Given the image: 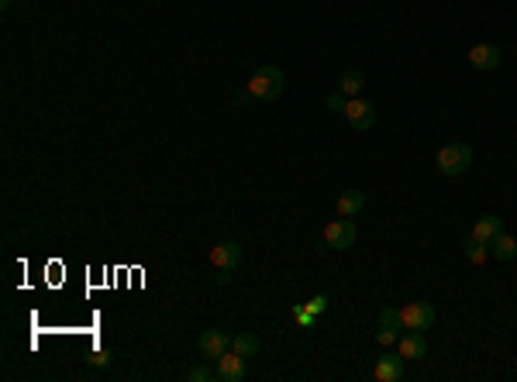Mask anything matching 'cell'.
<instances>
[{"instance_id":"cell-1","label":"cell","mask_w":517,"mask_h":382,"mask_svg":"<svg viewBox=\"0 0 517 382\" xmlns=\"http://www.w3.org/2000/svg\"><path fill=\"white\" fill-rule=\"evenodd\" d=\"M283 87H287V80H283V72L276 66H259L252 72V80L245 83L248 97H252V100H262V104L276 100V97L283 93Z\"/></svg>"},{"instance_id":"cell-2","label":"cell","mask_w":517,"mask_h":382,"mask_svg":"<svg viewBox=\"0 0 517 382\" xmlns=\"http://www.w3.org/2000/svg\"><path fill=\"white\" fill-rule=\"evenodd\" d=\"M435 165H438L442 176H462V173L472 165V148L466 141H449V145L438 152Z\"/></svg>"},{"instance_id":"cell-3","label":"cell","mask_w":517,"mask_h":382,"mask_svg":"<svg viewBox=\"0 0 517 382\" xmlns=\"http://www.w3.org/2000/svg\"><path fill=\"white\" fill-rule=\"evenodd\" d=\"M356 238H359V231L352 224V217H341V221H331V224L324 227V245L331 248V251H345V248L356 245Z\"/></svg>"},{"instance_id":"cell-4","label":"cell","mask_w":517,"mask_h":382,"mask_svg":"<svg viewBox=\"0 0 517 382\" xmlns=\"http://www.w3.org/2000/svg\"><path fill=\"white\" fill-rule=\"evenodd\" d=\"M400 320H404L407 331H427V327L435 324V307H431V303H425V300L407 303L404 310H400Z\"/></svg>"},{"instance_id":"cell-5","label":"cell","mask_w":517,"mask_h":382,"mask_svg":"<svg viewBox=\"0 0 517 382\" xmlns=\"http://www.w3.org/2000/svg\"><path fill=\"white\" fill-rule=\"evenodd\" d=\"M345 121H348L356 131H369V128H373V121H376V111H373V104H369V100L352 97V100L345 104Z\"/></svg>"},{"instance_id":"cell-6","label":"cell","mask_w":517,"mask_h":382,"mask_svg":"<svg viewBox=\"0 0 517 382\" xmlns=\"http://www.w3.org/2000/svg\"><path fill=\"white\" fill-rule=\"evenodd\" d=\"M245 372H248L245 355H238V351H225V355L218 359V369H214V376L221 382H242Z\"/></svg>"},{"instance_id":"cell-7","label":"cell","mask_w":517,"mask_h":382,"mask_svg":"<svg viewBox=\"0 0 517 382\" xmlns=\"http://www.w3.org/2000/svg\"><path fill=\"white\" fill-rule=\"evenodd\" d=\"M210 266L221 272H235L242 266V245L238 241H221V245H214L210 251Z\"/></svg>"},{"instance_id":"cell-8","label":"cell","mask_w":517,"mask_h":382,"mask_svg":"<svg viewBox=\"0 0 517 382\" xmlns=\"http://www.w3.org/2000/svg\"><path fill=\"white\" fill-rule=\"evenodd\" d=\"M197 348H201L203 359H221L228 348H231V334H225V331H203L201 341H197Z\"/></svg>"},{"instance_id":"cell-9","label":"cell","mask_w":517,"mask_h":382,"mask_svg":"<svg viewBox=\"0 0 517 382\" xmlns=\"http://www.w3.org/2000/svg\"><path fill=\"white\" fill-rule=\"evenodd\" d=\"M469 66L479 69V72H490V69L500 66V48L490 45V42H479V45L469 48Z\"/></svg>"},{"instance_id":"cell-10","label":"cell","mask_w":517,"mask_h":382,"mask_svg":"<svg viewBox=\"0 0 517 382\" xmlns=\"http://www.w3.org/2000/svg\"><path fill=\"white\" fill-rule=\"evenodd\" d=\"M373 376L380 382H400L404 379V355L397 351V355H383L376 361V369H373Z\"/></svg>"},{"instance_id":"cell-11","label":"cell","mask_w":517,"mask_h":382,"mask_svg":"<svg viewBox=\"0 0 517 382\" xmlns=\"http://www.w3.org/2000/svg\"><path fill=\"white\" fill-rule=\"evenodd\" d=\"M397 351L404 355V359H425L427 355V341L421 331H410V334H404L400 341H397Z\"/></svg>"},{"instance_id":"cell-12","label":"cell","mask_w":517,"mask_h":382,"mask_svg":"<svg viewBox=\"0 0 517 382\" xmlns=\"http://www.w3.org/2000/svg\"><path fill=\"white\" fill-rule=\"evenodd\" d=\"M362 207H366V193L362 190H345L338 197V217H356Z\"/></svg>"},{"instance_id":"cell-13","label":"cell","mask_w":517,"mask_h":382,"mask_svg":"<svg viewBox=\"0 0 517 382\" xmlns=\"http://www.w3.org/2000/svg\"><path fill=\"white\" fill-rule=\"evenodd\" d=\"M490 255H494V258H500V262H511V258H517V238H511L507 231H500L494 241H490Z\"/></svg>"},{"instance_id":"cell-14","label":"cell","mask_w":517,"mask_h":382,"mask_svg":"<svg viewBox=\"0 0 517 382\" xmlns=\"http://www.w3.org/2000/svg\"><path fill=\"white\" fill-rule=\"evenodd\" d=\"M500 231H503V221H500L496 214H483V217H476V224H472V234L483 238V241H494Z\"/></svg>"},{"instance_id":"cell-15","label":"cell","mask_w":517,"mask_h":382,"mask_svg":"<svg viewBox=\"0 0 517 382\" xmlns=\"http://www.w3.org/2000/svg\"><path fill=\"white\" fill-rule=\"evenodd\" d=\"M462 251H466V258H469L472 266H483V262L490 258V241L469 234V238H462Z\"/></svg>"},{"instance_id":"cell-16","label":"cell","mask_w":517,"mask_h":382,"mask_svg":"<svg viewBox=\"0 0 517 382\" xmlns=\"http://www.w3.org/2000/svg\"><path fill=\"white\" fill-rule=\"evenodd\" d=\"M231 351H238V355H245V359H252L255 351H259V337L248 334V331H242V334L231 337Z\"/></svg>"},{"instance_id":"cell-17","label":"cell","mask_w":517,"mask_h":382,"mask_svg":"<svg viewBox=\"0 0 517 382\" xmlns=\"http://www.w3.org/2000/svg\"><path fill=\"white\" fill-rule=\"evenodd\" d=\"M338 90L345 93L348 100H352V97H359V90H362V72H359V69H345V72H341Z\"/></svg>"},{"instance_id":"cell-18","label":"cell","mask_w":517,"mask_h":382,"mask_svg":"<svg viewBox=\"0 0 517 382\" xmlns=\"http://www.w3.org/2000/svg\"><path fill=\"white\" fill-rule=\"evenodd\" d=\"M210 379H214V372L207 365H190L186 369V382H210Z\"/></svg>"},{"instance_id":"cell-19","label":"cell","mask_w":517,"mask_h":382,"mask_svg":"<svg viewBox=\"0 0 517 382\" xmlns=\"http://www.w3.org/2000/svg\"><path fill=\"white\" fill-rule=\"evenodd\" d=\"M380 324H386V327H397V331H400V327H404V320H400V310H397V307H386V310L380 314Z\"/></svg>"},{"instance_id":"cell-20","label":"cell","mask_w":517,"mask_h":382,"mask_svg":"<svg viewBox=\"0 0 517 382\" xmlns=\"http://www.w3.org/2000/svg\"><path fill=\"white\" fill-rule=\"evenodd\" d=\"M345 104H348V97H345V93H341V90H338V93H331V97L324 100V107H328V111H331V114H345Z\"/></svg>"},{"instance_id":"cell-21","label":"cell","mask_w":517,"mask_h":382,"mask_svg":"<svg viewBox=\"0 0 517 382\" xmlns=\"http://www.w3.org/2000/svg\"><path fill=\"white\" fill-rule=\"evenodd\" d=\"M376 341H380L383 348H386V344H397V327H386V324H380V331H376Z\"/></svg>"},{"instance_id":"cell-22","label":"cell","mask_w":517,"mask_h":382,"mask_svg":"<svg viewBox=\"0 0 517 382\" xmlns=\"http://www.w3.org/2000/svg\"><path fill=\"white\" fill-rule=\"evenodd\" d=\"M307 310H311V314H324V310H328V296H324V293L311 296V300H307Z\"/></svg>"},{"instance_id":"cell-23","label":"cell","mask_w":517,"mask_h":382,"mask_svg":"<svg viewBox=\"0 0 517 382\" xmlns=\"http://www.w3.org/2000/svg\"><path fill=\"white\" fill-rule=\"evenodd\" d=\"M314 317L317 314H311L307 307H293V320H297V324H304V327H311V324H314Z\"/></svg>"},{"instance_id":"cell-24","label":"cell","mask_w":517,"mask_h":382,"mask_svg":"<svg viewBox=\"0 0 517 382\" xmlns=\"http://www.w3.org/2000/svg\"><path fill=\"white\" fill-rule=\"evenodd\" d=\"M90 361L93 365H107V361H111V351H107V348H104V351H93Z\"/></svg>"},{"instance_id":"cell-25","label":"cell","mask_w":517,"mask_h":382,"mask_svg":"<svg viewBox=\"0 0 517 382\" xmlns=\"http://www.w3.org/2000/svg\"><path fill=\"white\" fill-rule=\"evenodd\" d=\"M14 4H18V0H0V7H4V11H7V7H14Z\"/></svg>"}]
</instances>
